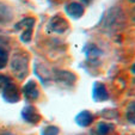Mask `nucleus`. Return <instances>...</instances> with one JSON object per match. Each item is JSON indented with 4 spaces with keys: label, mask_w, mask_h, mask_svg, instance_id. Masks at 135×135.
Returning <instances> with one entry per match:
<instances>
[{
    "label": "nucleus",
    "mask_w": 135,
    "mask_h": 135,
    "mask_svg": "<svg viewBox=\"0 0 135 135\" xmlns=\"http://www.w3.org/2000/svg\"><path fill=\"white\" fill-rule=\"evenodd\" d=\"M23 92L28 98L30 99H36L38 97V90H37V85H36L35 81L30 80L25 86L23 87Z\"/></svg>",
    "instance_id": "nucleus-8"
},
{
    "label": "nucleus",
    "mask_w": 135,
    "mask_h": 135,
    "mask_svg": "<svg viewBox=\"0 0 135 135\" xmlns=\"http://www.w3.org/2000/svg\"><path fill=\"white\" fill-rule=\"evenodd\" d=\"M130 1H133V3H135V0H130Z\"/></svg>",
    "instance_id": "nucleus-19"
},
{
    "label": "nucleus",
    "mask_w": 135,
    "mask_h": 135,
    "mask_svg": "<svg viewBox=\"0 0 135 135\" xmlns=\"http://www.w3.org/2000/svg\"><path fill=\"white\" fill-rule=\"evenodd\" d=\"M7 64V53L3 48H0V68H3Z\"/></svg>",
    "instance_id": "nucleus-14"
},
{
    "label": "nucleus",
    "mask_w": 135,
    "mask_h": 135,
    "mask_svg": "<svg viewBox=\"0 0 135 135\" xmlns=\"http://www.w3.org/2000/svg\"><path fill=\"white\" fill-rule=\"evenodd\" d=\"M4 135H10V134H4Z\"/></svg>",
    "instance_id": "nucleus-20"
},
{
    "label": "nucleus",
    "mask_w": 135,
    "mask_h": 135,
    "mask_svg": "<svg viewBox=\"0 0 135 135\" xmlns=\"http://www.w3.org/2000/svg\"><path fill=\"white\" fill-rule=\"evenodd\" d=\"M76 123L81 127H87L89 124H91L92 121H93V116H92L91 112L89 111H81L78 116L75 117Z\"/></svg>",
    "instance_id": "nucleus-9"
},
{
    "label": "nucleus",
    "mask_w": 135,
    "mask_h": 135,
    "mask_svg": "<svg viewBox=\"0 0 135 135\" xmlns=\"http://www.w3.org/2000/svg\"><path fill=\"white\" fill-rule=\"evenodd\" d=\"M66 12L69 17L76 19V18H80L84 15V8H83V6L79 3H71L66 7Z\"/></svg>",
    "instance_id": "nucleus-6"
},
{
    "label": "nucleus",
    "mask_w": 135,
    "mask_h": 135,
    "mask_svg": "<svg viewBox=\"0 0 135 135\" xmlns=\"http://www.w3.org/2000/svg\"><path fill=\"white\" fill-rule=\"evenodd\" d=\"M112 126L111 124H109V123H104V122H102V123H99V124L97 126V133H98V135H108L110 132L112 130Z\"/></svg>",
    "instance_id": "nucleus-10"
},
{
    "label": "nucleus",
    "mask_w": 135,
    "mask_h": 135,
    "mask_svg": "<svg viewBox=\"0 0 135 135\" xmlns=\"http://www.w3.org/2000/svg\"><path fill=\"white\" fill-rule=\"evenodd\" d=\"M83 1H85V3H87V4H90L92 1V0H83Z\"/></svg>",
    "instance_id": "nucleus-17"
},
{
    "label": "nucleus",
    "mask_w": 135,
    "mask_h": 135,
    "mask_svg": "<svg viewBox=\"0 0 135 135\" xmlns=\"http://www.w3.org/2000/svg\"><path fill=\"white\" fill-rule=\"evenodd\" d=\"M108 98V92L107 89L103 84H96L93 87V99L97 102H103Z\"/></svg>",
    "instance_id": "nucleus-7"
},
{
    "label": "nucleus",
    "mask_w": 135,
    "mask_h": 135,
    "mask_svg": "<svg viewBox=\"0 0 135 135\" xmlns=\"http://www.w3.org/2000/svg\"><path fill=\"white\" fill-rule=\"evenodd\" d=\"M10 83H11L10 78H7V76H5V75H0V89L1 90H3L7 84H10Z\"/></svg>",
    "instance_id": "nucleus-16"
},
{
    "label": "nucleus",
    "mask_w": 135,
    "mask_h": 135,
    "mask_svg": "<svg viewBox=\"0 0 135 135\" xmlns=\"http://www.w3.org/2000/svg\"><path fill=\"white\" fill-rule=\"evenodd\" d=\"M132 71H133V73H135V65H134V67L132 68Z\"/></svg>",
    "instance_id": "nucleus-18"
},
{
    "label": "nucleus",
    "mask_w": 135,
    "mask_h": 135,
    "mask_svg": "<svg viewBox=\"0 0 135 135\" xmlns=\"http://www.w3.org/2000/svg\"><path fill=\"white\" fill-rule=\"evenodd\" d=\"M102 54V51L99 50V49L94 48V47H90L89 50H87V56H89L90 59H92V57H98V55H100Z\"/></svg>",
    "instance_id": "nucleus-13"
},
{
    "label": "nucleus",
    "mask_w": 135,
    "mask_h": 135,
    "mask_svg": "<svg viewBox=\"0 0 135 135\" xmlns=\"http://www.w3.org/2000/svg\"><path fill=\"white\" fill-rule=\"evenodd\" d=\"M127 116H128V120H129V121L135 122V104H133V105H130V107H129Z\"/></svg>",
    "instance_id": "nucleus-15"
},
{
    "label": "nucleus",
    "mask_w": 135,
    "mask_h": 135,
    "mask_svg": "<svg viewBox=\"0 0 135 135\" xmlns=\"http://www.w3.org/2000/svg\"><path fill=\"white\" fill-rule=\"evenodd\" d=\"M11 69L13 74L19 79H23L28 72V57L24 55H15L11 61Z\"/></svg>",
    "instance_id": "nucleus-1"
},
{
    "label": "nucleus",
    "mask_w": 135,
    "mask_h": 135,
    "mask_svg": "<svg viewBox=\"0 0 135 135\" xmlns=\"http://www.w3.org/2000/svg\"><path fill=\"white\" fill-rule=\"evenodd\" d=\"M57 134H59V128L54 127V126H49V127L44 128L41 133V135H57Z\"/></svg>",
    "instance_id": "nucleus-12"
},
{
    "label": "nucleus",
    "mask_w": 135,
    "mask_h": 135,
    "mask_svg": "<svg viewBox=\"0 0 135 135\" xmlns=\"http://www.w3.org/2000/svg\"><path fill=\"white\" fill-rule=\"evenodd\" d=\"M33 23H35V19H33V18H25V19H23V21L19 22V23L16 25V26H24L23 29H25V30H24V32L21 35V40L23 42H29V41H30V38H31V29H32Z\"/></svg>",
    "instance_id": "nucleus-4"
},
{
    "label": "nucleus",
    "mask_w": 135,
    "mask_h": 135,
    "mask_svg": "<svg viewBox=\"0 0 135 135\" xmlns=\"http://www.w3.org/2000/svg\"><path fill=\"white\" fill-rule=\"evenodd\" d=\"M68 29V23L66 22V19L60 16L51 18L50 22L48 24V30L50 32H56V33H61L64 31H66Z\"/></svg>",
    "instance_id": "nucleus-2"
},
{
    "label": "nucleus",
    "mask_w": 135,
    "mask_h": 135,
    "mask_svg": "<svg viewBox=\"0 0 135 135\" xmlns=\"http://www.w3.org/2000/svg\"><path fill=\"white\" fill-rule=\"evenodd\" d=\"M56 78H57V80H65L66 83H69V81L72 83V81H74V80H75V78H74L73 74L68 73V72H64V71L57 72Z\"/></svg>",
    "instance_id": "nucleus-11"
},
{
    "label": "nucleus",
    "mask_w": 135,
    "mask_h": 135,
    "mask_svg": "<svg viewBox=\"0 0 135 135\" xmlns=\"http://www.w3.org/2000/svg\"><path fill=\"white\" fill-rule=\"evenodd\" d=\"M22 116H23V118L26 122H30V123H37L40 121V118H41L38 112L36 111V109L33 107L24 108L23 111H22Z\"/></svg>",
    "instance_id": "nucleus-5"
},
{
    "label": "nucleus",
    "mask_w": 135,
    "mask_h": 135,
    "mask_svg": "<svg viewBox=\"0 0 135 135\" xmlns=\"http://www.w3.org/2000/svg\"><path fill=\"white\" fill-rule=\"evenodd\" d=\"M3 97L6 102L8 103H16L19 100V92H18V89L12 84H7L5 87L3 89Z\"/></svg>",
    "instance_id": "nucleus-3"
}]
</instances>
